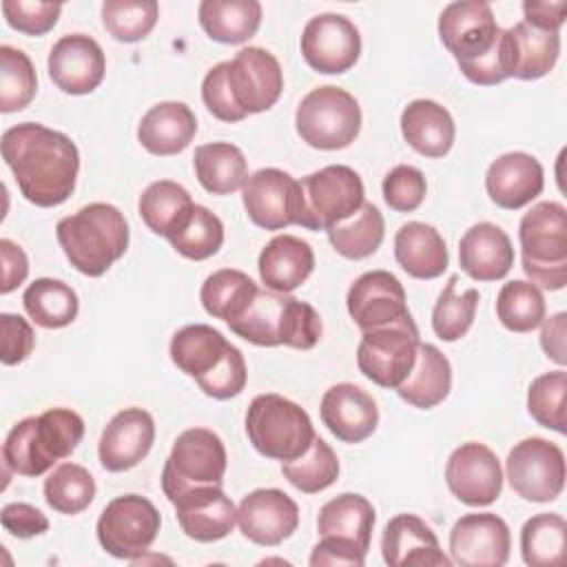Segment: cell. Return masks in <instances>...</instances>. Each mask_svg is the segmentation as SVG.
<instances>
[{"label":"cell","mask_w":567,"mask_h":567,"mask_svg":"<svg viewBox=\"0 0 567 567\" xmlns=\"http://www.w3.org/2000/svg\"><path fill=\"white\" fill-rule=\"evenodd\" d=\"M2 159L11 168L20 195L40 206L64 204L75 190L80 151L75 142L38 122H22L2 133Z\"/></svg>","instance_id":"cell-1"},{"label":"cell","mask_w":567,"mask_h":567,"mask_svg":"<svg viewBox=\"0 0 567 567\" xmlns=\"http://www.w3.org/2000/svg\"><path fill=\"white\" fill-rule=\"evenodd\" d=\"M284 91L279 60L261 49L246 47L233 60L215 64L202 82L206 109L221 122H241L252 113H264Z\"/></svg>","instance_id":"cell-2"},{"label":"cell","mask_w":567,"mask_h":567,"mask_svg":"<svg viewBox=\"0 0 567 567\" xmlns=\"http://www.w3.org/2000/svg\"><path fill=\"white\" fill-rule=\"evenodd\" d=\"M55 237L78 272L102 277L126 252L128 224L117 206L93 202L62 217L55 226Z\"/></svg>","instance_id":"cell-3"},{"label":"cell","mask_w":567,"mask_h":567,"mask_svg":"<svg viewBox=\"0 0 567 567\" xmlns=\"http://www.w3.org/2000/svg\"><path fill=\"white\" fill-rule=\"evenodd\" d=\"M374 527V507L361 494H339L330 498L317 516L319 543L310 554V565L363 567Z\"/></svg>","instance_id":"cell-4"},{"label":"cell","mask_w":567,"mask_h":567,"mask_svg":"<svg viewBox=\"0 0 567 567\" xmlns=\"http://www.w3.org/2000/svg\"><path fill=\"white\" fill-rule=\"evenodd\" d=\"M520 261L529 281L545 290L567 286V208L560 202H538L518 226Z\"/></svg>","instance_id":"cell-5"},{"label":"cell","mask_w":567,"mask_h":567,"mask_svg":"<svg viewBox=\"0 0 567 567\" xmlns=\"http://www.w3.org/2000/svg\"><path fill=\"white\" fill-rule=\"evenodd\" d=\"M246 434L261 456L281 463L299 458L317 436L308 412L275 392L259 394L250 401Z\"/></svg>","instance_id":"cell-6"},{"label":"cell","mask_w":567,"mask_h":567,"mask_svg":"<svg viewBox=\"0 0 567 567\" xmlns=\"http://www.w3.org/2000/svg\"><path fill=\"white\" fill-rule=\"evenodd\" d=\"M363 202L359 173L346 164H330L299 182L297 224L306 230H328L352 217Z\"/></svg>","instance_id":"cell-7"},{"label":"cell","mask_w":567,"mask_h":567,"mask_svg":"<svg viewBox=\"0 0 567 567\" xmlns=\"http://www.w3.org/2000/svg\"><path fill=\"white\" fill-rule=\"evenodd\" d=\"M295 128L308 146L339 151L357 140L361 131V106L346 89L326 84L303 95L295 113Z\"/></svg>","instance_id":"cell-8"},{"label":"cell","mask_w":567,"mask_h":567,"mask_svg":"<svg viewBox=\"0 0 567 567\" xmlns=\"http://www.w3.org/2000/svg\"><path fill=\"white\" fill-rule=\"evenodd\" d=\"M228 456L224 441L208 427L184 430L164 463L162 489L173 503L179 494L199 485H221Z\"/></svg>","instance_id":"cell-9"},{"label":"cell","mask_w":567,"mask_h":567,"mask_svg":"<svg viewBox=\"0 0 567 567\" xmlns=\"http://www.w3.org/2000/svg\"><path fill=\"white\" fill-rule=\"evenodd\" d=\"M162 527L157 507L140 494H124L106 503L95 534L106 554L120 560H140L155 543Z\"/></svg>","instance_id":"cell-10"},{"label":"cell","mask_w":567,"mask_h":567,"mask_svg":"<svg viewBox=\"0 0 567 567\" xmlns=\"http://www.w3.org/2000/svg\"><path fill=\"white\" fill-rule=\"evenodd\" d=\"M419 328L412 315L372 330H363L357 348V365L379 388L396 390L416 361Z\"/></svg>","instance_id":"cell-11"},{"label":"cell","mask_w":567,"mask_h":567,"mask_svg":"<svg viewBox=\"0 0 567 567\" xmlns=\"http://www.w3.org/2000/svg\"><path fill=\"white\" fill-rule=\"evenodd\" d=\"M509 487L525 501L549 503L565 487V454L540 436H529L516 443L505 461Z\"/></svg>","instance_id":"cell-12"},{"label":"cell","mask_w":567,"mask_h":567,"mask_svg":"<svg viewBox=\"0 0 567 567\" xmlns=\"http://www.w3.org/2000/svg\"><path fill=\"white\" fill-rule=\"evenodd\" d=\"M501 27L483 0L450 2L439 16V38L454 55L458 69L483 58L498 40Z\"/></svg>","instance_id":"cell-13"},{"label":"cell","mask_w":567,"mask_h":567,"mask_svg":"<svg viewBox=\"0 0 567 567\" xmlns=\"http://www.w3.org/2000/svg\"><path fill=\"white\" fill-rule=\"evenodd\" d=\"M301 55L317 73H346L361 55L359 29L341 13H319L303 27Z\"/></svg>","instance_id":"cell-14"},{"label":"cell","mask_w":567,"mask_h":567,"mask_svg":"<svg viewBox=\"0 0 567 567\" xmlns=\"http://www.w3.org/2000/svg\"><path fill=\"white\" fill-rule=\"evenodd\" d=\"M445 483L461 503L470 507H487L503 489L501 461L483 443H463L445 463Z\"/></svg>","instance_id":"cell-15"},{"label":"cell","mask_w":567,"mask_h":567,"mask_svg":"<svg viewBox=\"0 0 567 567\" xmlns=\"http://www.w3.org/2000/svg\"><path fill=\"white\" fill-rule=\"evenodd\" d=\"M248 219L264 230H281L297 224L299 182L281 168H259L241 188Z\"/></svg>","instance_id":"cell-16"},{"label":"cell","mask_w":567,"mask_h":567,"mask_svg":"<svg viewBox=\"0 0 567 567\" xmlns=\"http://www.w3.org/2000/svg\"><path fill=\"white\" fill-rule=\"evenodd\" d=\"M509 549V527L492 512L465 514L450 532L452 563L461 567H501L507 563Z\"/></svg>","instance_id":"cell-17"},{"label":"cell","mask_w":567,"mask_h":567,"mask_svg":"<svg viewBox=\"0 0 567 567\" xmlns=\"http://www.w3.org/2000/svg\"><path fill=\"white\" fill-rule=\"evenodd\" d=\"M51 82L66 95H86L95 91L106 73L102 47L86 33L62 35L47 60Z\"/></svg>","instance_id":"cell-18"},{"label":"cell","mask_w":567,"mask_h":567,"mask_svg":"<svg viewBox=\"0 0 567 567\" xmlns=\"http://www.w3.org/2000/svg\"><path fill=\"white\" fill-rule=\"evenodd\" d=\"M241 534L261 547L281 545L299 527L297 503L277 487H259L246 494L237 507Z\"/></svg>","instance_id":"cell-19"},{"label":"cell","mask_w":567,"mask_h":567,"mask_svg":"<svg viewBox=\"0 0 567 567\" xmlns=\"http://www.w3.org/2000/svg\"><path fill=\"white\" fill-rule=\"evenodd\" d=\"M346 306L361 332L410 315L403 284L388 270H370L357 277L348 290Z\"/></svg>","instance_id":"cell-20"},{"label":"cell","mask_w":567,"mask_h":567,"mask_svg":"<svg viewBox=\"0 0 567 567\" xmlns=\"http://www.w3.org/2000/svg\"><path fill=\"white\" fill-rule=\"evenodd\" d=\"M182 532L199 543L226 538L237 523V507L221 485L190 487L173 501Z\"/></svg>","instance_id":"cell-21"},{"label":"cell","mask_w":567,"mask_h":567,"mask_svg":"<svg viewBox=\"0 0 567 567\" xmlns=\"http://www.w3.org/2000/svg\"><path fill=\"white\" fill-rule=\"evenodd\" d=\"M153 441V416L142 408H124L109 421L100 436V463L106 472H126L151 452Z\"/></svg>","instance_id":"cell-22"},{"label":"cell","mask_w":567,"mask_h":567,"mask_svg":"<svg viewBox=\"0 0 567 567\" xmlns=\"http://www.w3.org/2000/svg\"><path fill=\"white\" fill-rule=\"evenodd\" d=\"M381 554L390 567H450L432 527L414 516L399 514L388 520L381 536Z\"/></svg>","instance_id":"cell-23"},{"label":"cell","mask_w":567,"mask_h":567,"mask_svg":"<svg viewBox=\"0 0 567 567\" xmlns=\"http://www.w3.org/2000/svg\"><path fill=\"white\" fill-rule=\"evenodd\" d=\"M323 425L343 443H361L379 425V408L372 394L354 383H337L321 396Z\"/></svg>","instance_id":"cell-24"},{"label":"cell","mask_w":567,"mask_h":567,"mask_svg":"<svg viewBox=\"0 0 567 567\" xmlns=\"http://www.w3.org/2000/svg\"><path fill=\"white\" fill-rule=\"evenodd\" d=\"M545 186L540 162L523 151H512L496 157L485 175L489 199L505 210H518L532 204Z\"/></svg>","instance_id":"cell-25"},{"label":"cell","mask_w":567,"mask_h":567,"mask_svg":"<svg viewBox=\"0 0 567 567\" xmlns=\"http://www.w3.org/2000/svg\"><path fill=\"white\" fill-rule=\"evenodd\" d=\"M458 266L474 281L503 279L514 266V246L507 233L492 221L467 228L458 241Z\"/></svg>","instance_id":"cell-26"},{"label":"cell","mask_w":567,"mask_h":567,"mask_svg":"<svg viewBox=\"0 0 567 567\" xmlns=\"http://www.w3.org/2000/svg\"><path fill=\"white\" fill-rule=\"evenodd\" d=\"M257 268L259 279L268 290L288 295L310 277L315 252L301 237L277 235L261 248Z\"/></svg>","instance_id":"cell-27"},{"label":"cell","mask_w":567,"mask_h":567,"mask_svg":"<svg viewBox=\"0 0 567 567\" xmlns=\"http://www.w3.org/2000/svg\"><path fill=\"white\" fill-rule=\"evenodd\" d=\"M197 133V117L184 102H159L151 106L137 126L140 144L159 157L182 153Z\"/></svg>","instance_id":"cell-28"},{"label":"cell","mask_w":567,"mask_h":567,"mask_svg":"<svg viewBox=\"0 0 567 567\" xmlns=\"http://www.w3.org/2000/svg\"><path fill=\"white\" fill-rule=\"evenodd\" d=\"M394 257L396 264L414 279H436L450 264L445 239L425 221H408L396 230Z\"/></svg>","instance_id":"cell-29"},{"label":"cell","mask_w":567,"mask_h":567,"mask_svg":"<svg viewBox=\"0 0 567 567\" xmlns=\"http://www.w3.org/2000/svg\"><path fill=\"white\" fill-rule=\"evenodd\" d=\"M403 140L423 157H443L450 153L456 135L454 120L445 106L434 100H414L401 113Z\"/></svg>","instance_id":"cell-30"},{"label":"cell","mask_w":567,"mask_h":567,"mask_svg":"<svg viewBox=\"0 0 567 567\" xmlns=\"http://www.w3.org/2000/svg\"><path fill=\"white\" fill-rule=\"evenodd\" d=\"M452 390V365L447 357L432 343H419L416 361L396 388V394L419 410L436 408Z\"/></svg>","instance_id":"cell-31"},{"label":"cell","mask_w":567,"mask_h":567,"mask_svg":"<svg viewBox=\"0 0 567 567\" xmlns=\"http://www.w3.org/2000/svg\"><path fill=\"white\" fill-rule=\"evenodd\" d=\"M230 346L233 343L213 326L190 323L173 334L168 352L177 370L199 379L219 365Z\"/></svg>","instance_id":"cell-32"},{"label":"cell","mask_w":567,"mask_h":567,"mask_svg":"<svg viewBox=\"0 0 567 567\" xmlns=\"http://www.w3.org/2000/svg\"><path fill=\"white\" fill-rule=\"evenodd\" d=\"M193 166L197 182L210 195H230L244 188L248 162L239 146L230 142H210L195 148Z\"/></svg>","instance_id":"cell-33"},{"label":"cell","mask_w":567,"mask_h":567,"mask_svg":"<svg viewBox=\"0 0 567 567\" xmlns=\"http://www.w3.org/2000/svg\"><path fill=\"white\" fill-rule=\"evenodd\" d=\"M197 13L208 38L221 44H241L261 24V4L257 0H204Z\"/></svg>","instance_id":"cell-34"},{"label":"cell","mask_w":567,"mask_h":567,"mask_svg":"<svg viewBox=\"0 0 567 567\" xmlns=\"http://www.w3.org/2000/svg\"><path fill=\"white\" fill-rule=\"evenodd\" d=\"M257 292V284L246 272L221 268L204 279L199 299L210 317L233 323L250 308Z\"/></svg>","instance_id":"cell-35"},{"label":"cell","mask_w":567,"mask_h":567,"mask_svg":"<svg viewBox=\"0 0 567 567\" xmlns=\"http://www.w3.org/2000/svg\"><path fill=\"white\" fill-rule=\"evenodd\" d=\"M512 38L514 73L516 80H538L547 75L560 55V35L554 31L536 29L527 22H516L507 29Z\"/></svg>","instance_id":"cell-36"},{"label":"cell","mask_w":567,"mask_h":567,"mask_svg":"<svg viewBox=\"0 0 567 567\" xmlns=\"http://www.w3.org/2000/svg\"><path fill=\"white\" fill-rule=\"evenodd\" d=\"M22 306L40 328L58 330L75 321L80 299L69 284L51 277H40L27 286L22 295Z\"/></svg>","instance_id":"cell-37"},{"label":"cell","mask_w":567,"mask_h":567,"mask_svg":"<svg viewBox=\"0 0 567 567\" xmlns=\"http://www.w3.org/2000/svg\"><path fill=\"white\" fill-rule=\"evenodd\" d=\"M168 244L186 259H208L224 244V224L202 204H193L175 228L166 235Z\"/></svg>","instance_id":"cell-38"},{"label":"cell","mask_w":567,"mask_h":567,"mask_svg":"<svg viewBox=\"0 0 567 567\" xmlns=\"http://www.w3.org/2000/svg\"><path fill=\"white\" fill-rule=\"evenodd\" d=\"M288 301H290V295L275 292V290H259L250 308L237 321L228 323V328L248 343H255L261 348L281 346Z\"/></svg>","instance_id":"cell-39"},{"label":"cell","mask_w":567,"mask_h":567,"mask_svg":"<svg viewBox=\"0 0 567 567\" xmlns=\"http://www.w3.org/2000/svg\"><path fill=\"white\" fill-rule=\"evenodd\" d=\"M567 523L558 514H536L520 529V554L529 567L565 565Z\"/></svg>","instance_id":"cell-40"},{"label":"cell","mask_w":567,"mask_h":567,"mask_svg":"<svg viewBox=\"0 0 567 567\" xmlns=\"http://www.w3.org/2000/svg\"><path fill=\"white\" fill-rule=\"evenodd\" d=\"M332 248L346 259H365L377 252L385 235V221L381 210L363 202V206L346 221L326 230Z\"/></svg>","instance_id":"cell-41"},{"label":"cell","mask_w":567,"mask_h":567,"mask_svg":"<svg viewBox=\"0 0 567 567\" xmlns=\"http://www.w3.org/2000/svg\"><path fill=\"white\" fill-rule=\"evenodd\" d=\"M190 206L193 199L188 190L173 179H157L148 184L137 202L142 221L159 237H166Z\"/></svg>","instance_id":"cell-42"},{"label":"cell","mask_w":567,"mask_h":567,"mask_svg":"<svg viewBox=\"0 0 567 567\" xmlns=\"http://www.w3.org/2000/svg\"><path fill=\"white\" fill-rule=\"evenodd\" d=\"M545 297L538 286L525 279L503 284L496 297V317L512 332H532L545 319Z\"/></svg>","instance_id":"cell-43"},{"label":"cell","mask_w":567,"mask_h":567,"mask_svg":"<svg viewBox=\"0 0 567 567\" xmlns=\"http://www.w3.org/2000/svg\"><path fill=\"white\" fill-rule=\"evenodd\" d=\"M95 498V481L86 467L78 463H60L44 478V501L47 505L66 516L84 512Z\"/></svg>","instance_id":"cell-44"},{"label":"cell","mask_w":567,"mask_h":567,"mask_svg":"<svg viewBox=\"0 0 567 567\" xmlns=\"http://www.w3.org/2000/svg\"><path fill=\"white\" fill-rule=\"evenodd\" d=\"M281 474L299 492L317 494L337 481L339 458L321 436H315L312 445L299 458L281 463Z\"/></svg>","instance_id":"cell-45"},{"label":"cell","mask_w":567,"mask_h":567,"mask_svg":"<svg viewBox=\"0 0 567 567\" xmlns=\"http://www.w3.org/2000/svg\"><path fill=\"white\" fill-rule=\"evenodd\" d=\"M456 284L458 275H452L432 310V330L443 341H458L461 337H465L474 323L478 306V290L467 288L458 292Z\"/></svg>","instance_id":"cell-46"},{"label":"cell","mask_w":567,"mask_h":567,"mask_svg":"<svg viewBox=\"0 0 567 567\" xmlns=\"http://www.w3.org/2000/svg\"><path fill=\"white\" fill-rule=\"evenodd\" d=\"M38 91V75L29 55L16 47H0V111L16 113L31 104Z\"/></svg>","instance_id":"cell-47"},{"label":"cell","mask_w":567,"mask_h":567,"mask_svg":"<svg viewBox=\"0 0 567 567\" xmlns=\"http://www.w3.org/2000/svg\"><path fill=\"white\" fill-rule=\"evenodd\" d=\"M159 18L155 0H106L102 4V24L117 42L144 40Z\"/></svg>","instance_id":"cell-48"},{"label":"cell","mask_w":567,"mask_h":567,"mask_svg":"<svg viewBox=\"0 0 567 567\" xmlns=\"http://www.w3.org/2000/svg\"><path fill=\"white\" fill-rule=\"evenodd\" d=\"M35 423H38V416H27V419L18 421L9 430V434L2 443L4 467L11 470L13 474L33 478V476H42L44 472H49L55 465L47 456V452L42 450V445L38 441Z\"/></svg>","instance_id":"cell-49"},{"label":"cell","mask_w":567,"mask_h":567,"mask_svg":"<svg viewBox=\"0 0 567 567\" xmlns=\"http://www.w3.org/2000/svg\"><path fill=\"white\" fill-rule=\"evenodd\" d=\"M565 394H567V372L554 370L536 377L527 390V412L532 419L558 434L567 432L565 419Z\"/></svg>","instance_id":"cell-50"},{"label":"cell","mask_w":567,"mask_h":567,"mask_svg":"<svg viewBox=\"0 0 567 567\" xmlns=\"http://www.w3.org/2000/svg\"><path fill=\"white\" fill-rule=\"evenodd\" d=\"M38 441L47 456L58 463L75 452L84 436V421L69 408H51L38 416Z\"/></svg>","instance_id":"cell-51"},{"label":"cell","mask_w":567,"mask_h":567,"mask_svg":"<svg viewBox=\"0 0 567 567\" xmlns=\"http://www.w3.org/2000/svg\"><path fill=\"white\" fill-rule=\"evenodd\" d=\"M381 190H383L385 204L392 210L412 213L423 204L427 184H425V175L419 168L410 164H399L383 177Z\"/></svg>","instance_id":"cell-52"},{"label":"cell","mask_w":567,"mask_h":567,"mask_svg":"<svg viewBox=\"0 0 567 567\" xmlns=\"http://www.w3.org/2000/svg\"><path fill=\"white\" fill-rule=\"evenodd\" d=\"M62 4L60 2H40V0H4L2 16L7 24L24 35H44L49 33L58 18Z\"/></svg>","instance_id":"cell-53"},{"label":"cell","mask_w":567,"mask_h":567,"mask_svg":"<svg viewBox=\"0 0 567 567\" xmlns=\"http://www.w3.org/2000/svg\"><path fill=\"white\" fill-rule=\"evenodd\" d=\"M246 379H248V372H246L244 354L239 348L230 346V350L219 361V365L195 381L206 396L226 401V399L237 396L246 388Z\"/></svg>","instance_id":"cell-54"},{"label":"cell","mask_w":567,"mask_h":567,"mask_svg":"<svg viewBox=\"0 0 567 567\" xmlns=\"http://www.w3.org/2000/svg\"><path fill=\"white\" fill-rule=\"evenodd\" d=\"M0 339H2V350H0V361L4 365H18L22 363L35 346V332L31 323L11 312L0 315Z\"/></svg>","instance_id":"cell-55"},{"label":"cell","mask_w":567,"mask_h":567,"mask_svg":"<svg viewBox=\"0 0 567 567\" xmlns=\"http://www.w3.org/2000/svg\"><path fill=\"white\" fill-rule=\"evenodd\" d=\"M0 523L4 532L16 538H33L49 529V518L29 503H9L0 512Z\"/></svg>","instance_id":"cell-56"},{"label":"cell","mask_w":567,"mask_h":567,"mask_svg":"<svg viewBox=\"0 0 567 567\" xmlns=\"http://www.w3.org/2000/svg\"><path fill=\"white\" fill-rule=\"evenodd\" d=\"M0 257H2V284L0 292L9 295L20 284H24L29 275V259L27 252L11 239H0Z\"/></svg>","instance_id":"cell-57"},{"label":"cell","mask_w":567,"mask_h":567,"mask_svg":"<svg viewBox=\"0 0 567 567\" xmlns=\"http://www.w3.org/2000/svg\"><path fill=\"white\" fill-rule=\"evenodd\" d=\"M540 348L554 363L558 365L567 363V315L565 312H556L549 319H543Z\"/></svg>","instance_id":"cell-58"},{"label":"cell","mask_w":567,"mask_h":567,"mask_svg":"<svg viewBox=\"0 0 567 567\" xmlns=\"http://www.w3.org/2000/svg\"><path fill=\"white\" fill-rule=\"evenodd\" d=\"M523 13L527 24L543 29V31H554L558 33L563 22H565V13H567V2L558 0V2H536V0H527L523 2Z\"/></svg>","instance_id":"cell-59"}]
</instances>
